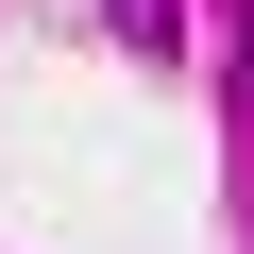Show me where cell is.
Wrapping results in <instances>:
<instances>
[{"label":"cell","mask_w":254,"mask_h":254,"mask_svg":"<svg viewBox=\"0 0 254 254\" xmlns=\"http://www.w3.org/2000/svg\"><path fill=\"white\" fill-rule=\"evenodd\" d=\"M237 85H254V17H237Z\"/></svg>","instance_id":"1"}]
</instances>
